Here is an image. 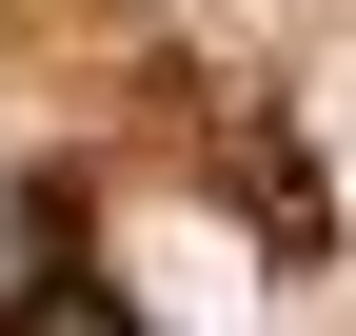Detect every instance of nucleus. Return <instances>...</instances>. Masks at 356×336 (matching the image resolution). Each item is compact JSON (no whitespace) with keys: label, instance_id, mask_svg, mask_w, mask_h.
I'll use <instances>...</instances> for the list:
<instances>
[{"label":"nucleus","instance_id":"nucleus-1","mask_svg":"<svg viewBox=\"0 0 356 336\" xmlns=\"http://www.w3.org/2000/svg\"><path fill=\"white\" fill-rule=\"evenodd\" d=\"M0 336H159V317L119 297V277H20V297H0Z\"/></svg>","mask_w":356,"mask_h":336}]
</instances>
